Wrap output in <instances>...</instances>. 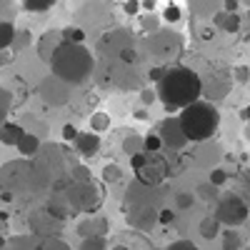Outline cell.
I'll list each match as a JSON object with an SVG mask.
<instances>
[{
  "label": "cell",
  "mask_w": 250,
  "mask_h": 250,
  "mask_svg": "<svg viewBox=\"0 0 250 250\" xmlns=\"http://www.w3.org/2000/svg\"><path fill=\"white\" fill-rule=\"evenodd\" d=\"M238 8H240L238 0H225V3H223V10L225 13H238Z\"/></svg>",
  "instance_id": "ee69618b"
},
{
  "label": "cell",
  "mask_w": 250,
  "mask_h": 250,
  "mask_svg": "<svg viewBox=\"0 0 250 250\" xmlns=\"http://www.w3.org/2000/svg\"><path fill=\"white\" fill-rule=\"evenodd\" d=\"M50 65H53V75L60 78L62 83H68V85L73 88V85H78V83L90 78L95 62H93V55H90L88 48L62 43L58 48V53L53 55Z\"/></svg>",
  "instance_id": "3957f363"
},
{
  "label": "cell",
  "mask_w": 250,
  "mask_h": 250,
  "mask_svg": "<svg viewBox=\"0 0 250 250\" xmlns=\"http://www.w3.org/2000/svg\"><path fill=\"white\" fill-rule=\"evenodd\" d=\"M15 25L8 23V20H0V50H8L15 43Z\"/></svg>",
  "instance_id": "44dd1931"
},
{
  "label": "cell",
  "mask_w": 250,
  "mask_h": 250,
  "mask_svg": "<svg viewBox=\"0 0 250 250\" xmlns=\"http://www.w3.org/2000/svg\"><path fill=\"white\" fill-rule=\"evenodd\" d=\"M105 130H110V115L108 113H103V110H95L93 115H90V133H105Z\"/></svg>",
  "instance_id": "603a6c76"
},
{
  "label": "cell",
  "mask_w": 250,
  "mask_h": 250,
  "mask_svg": "<svg viewBox=\"0 0 250 250\" xmlns=\"http://www.w3.org/2000/svg\"><path fill=\"white\" fill-rule=\"evenodd\" d=\"M123 150L128 153L130 158H133V155H138V153H143V138H140L138 133H130L128 138L123 140Z\"/></svg>",
  "instance_id": "484cf974"
},
{
  "label": "cell",
  "mask_w": 250,
  "mask_h": 250,
  "mask_svg": "<svg viewBox=\"0 0 250 250\" xmlns=\"http://www.w3.org/2000/svg\"><path fill=\"white\" fill-rule=\"evenodd\" d=\"M0 203H3V200H0Z\"/></svg>",
  "instance_id": "db71d44e"
},
{
  "label": "cell",
  "mask_w": 250,
  "mask_h": 250,
  "mask_svg": "<svg viewBox=\"0 0 250 250\" xmlns=\"http://www.w3.org/2000/svg\"><path fill=\"white\" fill-rule=\"evenodd\" d=\"M60 35H62V43H68V45H83V40H85V30L78 28V25L62 28Z\"/></svg>",
  "instance_id": "7402d4cb"
},
{
  "label": "cell",
  "mask_w": 250,
  "mask_h": 250,
  "mask_svg": "<svg viewBox=\"0 0 250 250\" xmlns=\"http://www.w3.org/2000/svg\"><path fill=\"white\" fill-rule=\"evenodd\" d=\"M165 250H198L190 240H175L170 248H165Z\"/></svg>",
  "instance_id": "60d3db41"
},
{
  "label": "cell",
  "mask_w": 250,
  "mask_h": 250,
  "mask_svg": "<svg viewBox=\"0 0 250 250\" xmlns=\"http://www.w3.org/2000/svg\"><path fill=\"white\" fill-rule=\"evenodd\" d=\"M110 230V223L108 218L103 215H90L88 220H80L78 223V235L85 240V238H105Z\"/></svg>",
  "instance_id": "7c38bea8"
},
{
  "label": "cell",
  "mask_w": 250,
  "mask_h": 250,
  "mask_svg": "<svg viewBox=\"0 0 250 250\" xmlns=\"http://www.w3.org/2000/svg\"><path fill=\"white\" fill-rule=\"evenodd\" d=\"M148 50H150V55H153L158 62H163V68H168L165 62L173 60V58H178V55L183 53V38H180L178 33H173V30H163V28H160L155 35H150Z\"/></svg>",
  "instance_id": "52a82bcc"
},
{
  "label": "cell",
  "mask_w": 250,
  "mask_h": 250,
  "mask_svg": "<svg viewBox=\"0 0 250 250\" xmlns=\"http://www.w3.org/2000/svg\"><path fill=\"white\" fill-rule=\"evenodd\" d=\"M0 248H5V238L3 235H0Z\"/></svg>",
  "instance_id": "816d5d0a"
},
{
  "label": "cell",
  "mask_w": 250,
  "mask_h": 250,
  "mask_svg": "<svg viewBox=\"0 0 250 250\" xmlns=\"http://www.w3.org/2000/svg\"><path fill=\"white\" fill-rule=\"evenodd\" d=\"M25 10H33V13H43V10H50L53 8V0H43V3H35V0H28L23 3Z\"/></svg>",
  "instance_id": "836d02e7"
},
{
  "label": "cell",
  "mask_w": 250,
  "mask_h": 250,
  "mask_svg": "<svg viewBox=\"0 0 250 250\" xmlns=\"http://www.w3.org/2000/svg\"><path fill=\"white\" fill-rule=\"evenodd\" d=\"M248 213H250V205L243 200L240 193H225L218 200L215 220L220 225H228V228H238L248 220Z\"/></svg>",
  "instance_id": "8992f818"
},
{
  "label": "cell",
  "mask_w": 250,
  "mask_h": 250,
  "mask_svg": "<svg viewBox=\"0 0 250 250\" xmlns=\"http://www.w3.org/2000/svg\"><path fill=\"white\" fill-rule=\"evenodd\" d=\"M62 45V35L60 30H48L43 38L38 40V55L43 62H53V55L58 53V48Z\"/></svg>",
  "instance_id": "4fadbf2b"
},
{
  "label": "cell",
  "mask_w": 250,
  "mask_h": 250,
  "mask_svg": "<svg viewBox=\"0 0 250 250\" xmlns=\"http://www.w3.org/2000/svg\"><path fill=\"white\" fill-rule=\"evenodd\" d=\"M110 250H130V248H125V245H115V248H110Z\"/></svg>",
  "instance_id": "f907efd6"
},
{
  "label": "cell",
  "mask_w": 250,
  "mask_h": 250,
  "mask_svg": "<svg viewBox=\"0 0 250 250\" xmlns=\"http://www.w3.org/2000/svg\"><path fill=\"white\" fill-rule=\"evenodd\" d=\"M23 135H25V130L20 128L18 123H3L0 125V143L3 145H15L18 148V143L23 140Z\"/></svg>",
  "instance_id": "2e32d148"
},
{
  "label": "cell",
  "mask_w": 250,
  "mask_h": 250,
  "mask_svg": "<svg viewBox=\"0 0 250 250\" xmlns=\"http://www.w3.org/2000/svg\"><path fill=\"white\" fill-rule=\"evenodd\" d=\"M198 230H200V235H203L205 240H213V238H218V235L223 233V230H220V223L215 220V215L203 218L200 225H198Z\"/></svg>",
  "instance_id": "ac0fdd59"
},
{
  "label": "cell",
  "mask_w": 250,
  "mask_h": 250,
  "mask_svg": "<svg viewBox=\"0 0 250 250\" xmlns=\"http://www.w3.org/2000/svg\"><path fill=\"white\" fill-rule=\"evenodd\" d=\"M135 118L138 120H145V118H148V113H145V110H135Z\"/></svg>",
  "instance_id": "c3c4849f"
},
{
  "label": "cell",
  "mask_w": 250,
  "mask_h": 250,
  "mask_svg": "<svg viewBox=\"0 0 250 250\" xmlns=\"http://www.w3.org/2000/svg\"><path fill=\"white\" fill-rule=\"evenodd\" d=\"M60 190L65 193V198L70 200V205H73L75 213H90V215L103 205V198H105V193H103V185H98L95 180H85V183H73V180H68L65 185L60 188Z\"/></svg>",
  "instance_id": "5b68a950"
},
{
  "label": "cell",
  "mask_w": 250,
  "mask_h": 250,
  "mask_svg": "<svg viewBox=\"0 0 250 250\" xmlns=\"http://www.w3.org/2000/svg\"><path fill=\"white\" fill-rule=\"evenodd\" d=\"M158 135H160L163 145H168V148L175 150V153H180V150L188 148V138H185V133H183V128H180L178 118H173V115H168V118L163 120Z\"/></svg>",
  "instance_id": "9c48e42d"
},
{
  "label": "cell",
  "mask_w": 250,
  "mask_h": 250,
  "mask_svg": "<svg viewBox=\"0 0 250 250\" xmlns=\"http://www.w3.org/2000/svg\"><path fill=\"white\" fill-rule=\"evenodd\" d=\"M118 60L125 62V65H135V62H138V50H135V45H133V48H125V50L118 55Z\"/></svg>",
  "instance_id": "d6a6232c"
},
{
  "label": "cell",
  "mask_w": 250,
  "mask_h": 250,
  "mask_svg": "<svg viewBox=\"0 0 250 250\" xmlns=\"http://www.w3.org/2000/svg\"><path fill=\"white\" fill-rule=\"evenodd\" d=\"M180 15H183V10H180V5H175V3H170L168 8L163 10V20H165V23H178Z\"/></svg>",
  "instance_id": "4dcf8cb0"
},
{
  "label": "cell",
  "mask_w": 250,
  "mask_h": 250,
  "mask_svg": "<svg viewBox=\"0 0 250 250\" xmlns=\"http://www.w3.org/2000/svg\"><path fill=\"white\" fill-rule=\"evenodd\" d=\"M18 150H20V155H25V158L35 155V153L40 150V138H38V135H33V133H25V135H23V140L18 143Z\"/></svg>",
  "instance_id": "ffe728a7"
},
{
  "label": "cell",
  "mask_w": 250,
  "mask_h": 250,
  "mask_svg": "<svg viewBox=\"0 0 250 250\" xmlns=\"http://www.w3.org/2000/svg\"><path fill=\"white\" fill-rule=\"evenodd\" d=\"M0 200H3V203H10V200H13V193H8V190L0 193Z\"/></svg>",
  "instance_id": "7dc6e473"
},
{
  "label": "cell",
  "mask_w": 250,
  "mask_h": 250,
  "mask_svg": "<svg viewBox=\"0 0 250 250\" xmlns=\"http://www.w3.org/2000/svg\"><path fill=\"white\" fill-rule=\"evenodd\" d=\"M140 28H143V33L155 35V33L160 30V18H158V15H153V13L143 15V18H140Z\"/></svg>",
  "instance_id": "83f0119b"
},
{
  "label": "cell",
  "mask_w": 250,
  "mask_h": 250,
  "mask_svg": "<svg viewBox=\"0 0 250 250\" xmlns=\"http://www.w3.org/2000/svg\"><path fill=\"white\" fill-rule=\"evenodd\" d=\"M163 148H165V145H163V140H160L158 133H148V135L143 138V150L145 153H160Z\"/></svg>",
  "instance_id": "4316f807"
},
{
  "label": "cell",
  "mask_w": 250,
  "mask_h": 250,
  "mask_svg": "<svg viewBox=\"0 0 250 250\" xmlns=\"http://www.w3.org/2000/svg\"><path fill=\"white\" fill-rule=\"evenodd\" d=\"M220 245H223V250H240L243 238H240V233L235 230V228H225V230L220 233Z\"/></svg>",
  "instance_id": "d6986e66"
},
{
  "label": "cell",
  "mask_w": 250,
  "mask_h": 250,
  "mask_svg": "<svg viewBox=\"0 0 250 250\" xmlns=\"http://www.w3.org/2000/svg\"><path fill=\"white\" fill-rule=\"evenodd\" d=\"M233 80L235 83H250V68L248 65H235L233 68Z\"/></svg>",
  "instance_id": "e575fe53"
},
{
  "label": "cell",
  "mask_w": 250,
  "mask_h": 250,
  "mask_svg": "<svg viewBox=\"0 0 250 250\" xmlns=\"http://www.w3.org/2000/svg\"><path fill=\"white\" fill-rule=\"evenodd\" d=\"M243 25V18L238 13H225V10H218L213 15V28L218 30H225V33H238Z\"/></svg>",
  "instance_id": "5bb4252c"
},
{
  "label": "cell",
  "mask_w": 250,
  "mask_h": 250,
  "mask_svg": "<svg viewBox=\"0 0 250 250\" xmlns=\"http://www.w3.org/2000/svg\"><path fill=\"white\" fill-rule=\"evenodd\" d=\"M75 150L83 155V158H93V155H98V150H100V138L95 135V133H80L78 135V140H75Z\"/></svg>",
  "instance_id": "9a60e30c"
},
{
  "label": "cell",
  "mask_w": 250,
  "mask_h": 250,
  "mask_svg": "<svg viewBox=\"0 0 250 250\" xmlns=\"http://www.w3.org/2000/svg\"><path fill=\"white\" fill-rule=\"evenodd\" d=\"M123 10L128 13V15H135V13L140 10V3H138V0H128V3L123 5Z\"/></svg>",
  "instance_id": "7bdbcfd3"
},
{
  "label": "cell",
  "mask_w": 250,
  "mask_h": 250,
  "mask_svg": "<svg viewBox=\"0 0 250 250\" xmlns=\"http://www.w3.org/2000/svg\"><path fill=\"white\" fill-rule=\"evenodd\" d=\"M195 205V193H178L175 195V208L178 210H188Z\"/></svg>",
  "instance_id": "f1b7e54d"
},
{
  "label": "cell",
  "mask_w": 250,
  "mask_h": 250,
  "mask_svg": "<svg viewBox=\"0 0 250 250\" xmlns=\"http://www.w3.org/2000/svg\"><path fill=\"white\" fill-rule=\"evenodd\" d=\"M123 180V168L118 163H108L105 168H103V183H108V185H115Z\"/></svg>",
  "instance_id": "d4e9b609"
},
{
  "label": "cell",
  "mask_w": 250,
  "mask_h": 250,
  "mask_svg": "<svg viewBox=\"0 0 250 250\" xmlns=\"http://www.w3.org/2000/svg\"><path fill=\"white\" fill-rule=\"evenodd\" d=\"M228 88H230V80H225V78H213V80H208V85H203L208 100H220L228 93Z\"/></svg>",
  "instance_id": "e0dca14e"
},
{
  "label": "cell",
  "mask_w": 250,
  "mask_h": 250,
  "mask_svg": "<svg viewBox=\"0 0 250 250\" xmlns=\"http://www.w3.org/2000/svg\"><path fill=\"white\" fill-rule=\"evenodd\" d=\"M10 60V55H8V50H0V68L5 65V62Z\"/></svg>",
  "instance_id": "bcb514c9"
},
{
  "label": "cell",
  "mask_w": 250,
  "mask_h": 250,
  "mask_svg": "<svg viewBox=\"0 0 250 250\" xmlns=\"http://www.w3.org/2000/svg\"><path fill=\"white\" fill-rule=\"evenodd\" d=\"M133 163V173H135V183L145 185V188H155L168 178L170 173V160L163 153H138L130 158Z\"/></svg>",
  "instance_id": "277c9868"
},
{
  "label": "cell",
  "mask_w": 250,
  "mask_h": 250,
  "mask_svg": "<svg viewBox=\"0 0 250 250\" xmlns=\"http://www.w3.org/2000/svg\"><path fill=\"white\" fill-rule=\"evenodd\" d=\"M80 250H108L105 238H85L80 243Z\"/></svg>",
  "instance_id": "f546056e"
},
{
  "label": "cell",
  "mask_w": 250,
  "mask_h": 250,
  "mask_svg": "<svg viewBox=\"0 0 250 250\" xmlns=\"http://www.w3.org/2000/svg\"><path fill=\"white\" fill-rule=\"evenodd\" d=\"M208 183L215 185V188H223L228 183V170L225 168H213L210 170V180H208Z\"/></svg>",
  "instance_id": "1f68e13d"
},
{
  "label": "cell",
  "mask_w": 250,
  "mask_h": 250,
  "mask_svg": "<svg viewBox=\"0 0 250 250\" xmlns=\"http://www.w3.org/2000/svg\"><path fill=\"white\" fill-rule=\"evenodd\" d=\"M38 93H40V98H43L48 105H53V108H60V105H65V103L70 100V85H68V83H62L60 78H55V75L43 78Z\"/></svg>",
  "instance_id": "ba28073f"
},
{
  "label": "cell",
  "mask_w": 250,
  "mask_h": 250,
  "mask_svg": "<svg viewBox=\"0 0 250 250\" xmlns=\"http://www.w3.org/2000/svg\"><path fill=\"white\" fill-rule=\"evenodd\" d=\"M198 198H200V200H205V203H218V200H220L218 188H215V185H210L208 180L198 185V190H195V200H198Z\"/></svg>",
  "instance_id": "cb8c5ba5"
},
{
  "label": "cell",
  "mask_w": 250,
  "mask_h": 250,
  "mask_svg": "<svg viewBox=\"0 0 250 250\" xmlns=\"http://www.w3.org/2000/svg\"><path fill=\"white\" fill-rule=\"evenodd\" d=\"M158 223L160 225H173L175 223V213L170 210V208H163V210L158 213Z\"/></svg>",
  "instance_id": "8d00e7d4"
},
{
  "label": "cell",
  "mask_w": 250,
  "mask_h": 250,
  "mask_svg": "<svg viewBox=\"0 0 250 250\" xmlns=\"http://www.w3.org/2000/svg\"><path fill=\"white\" fill-rule=\"evenodd\" d=\"M178 123H180V128L188 138V143H208L220 128V113L218 108L213 105V103H208V100H198L193 103L190 108H185L180 110L178 115Z\"/></svg>",
  "instance_id": "7a4b0ae2"
},
{
  "label": "cell",
  "mask_w": 250,
  "mask_h": 250,
  "mask_svg": "<svg viewBox=\"0 0 250 250\" xmlns=\"http://www.w3.org/2000/svg\"><path fill=\"white\" fill-rule=\"evenodd\" d=\"M125 48H133V33L125 30V28H115V30L105 33V35H103V40H100V50L103 53L120 55Z\"/></svg>",
  "instance_id": "8fae6325"
},
{
  "label": "cell",
  "mask_w": 250,
  "mask_h": 250,
  "mask_svg": "<svg viewBox=\"0 0 250 250\" xmlns=\"http://www.w3.org/2000/svg\"><path fill=\"white\" fill-rule=\"evenodd\" d=\"M140 10L153 13V10H155V3H153V0H143V3H140Z\"/></svg>",
  "instance_id": "f6af8a7d"
},
{
  "label": "cell",
  "mask_w": 250,
  "mask_h": 250,
  "mask_svg": "<svg viewBox=\"0 0 250 250\" xmlns=\"http://www.w3.org/2000/svg\"><path fill=\"white\" fill-rule=\"evenodd\" d=\"M78 135H80V130L75 128V125H65V128H62V140H68V143H75L78 140Z\"/></svg>",
  "instance_id": "f35d334b"
},
{
  "label": "cell",
  "mask_w": 250,
  "mask_h": 250,
  "mask_svg": "<svg viewBox=\"0 0 250 250\" xmlns=\"http://www.w3.org/2000/svg\"><path fill=\"white\" fill-rule=\"evenodd\" d=\"M30 40H33V35H30L28 30H23V33H18V35H15V43H13V50H20V48H25V45H30Z\"/></svg>",
  "instance_id": "d590c367"
},
{
  "label": "cell",
  "mask_w": 250,
  "mask_h": 250,
  "mask_svg": "<svg viewBox=\"0 0 250 250\" xmlns=\"http://www.w3.org/2000/svg\"><path fill=\"white\" fill-rule=\"evenodd\" d=\"M248 138H250V128H248Z\"/></svg>",
  "instance_id": "f5cc1de1"
},
{
  "label": "cell",
  "mask_w": 250,
  "mask_h": 250,
  "mask_svg": "<svg viewBox=\"0 0 250 250\" xmlns=\"http://www.w3.org/2000/svg\"><path fill=\"white\" fill-rule=\"evenodd\" d=\"M158 205L155 203H148V205H138V208H128L125 215H128V225L138 228V230L148 233L153 230V225L158 223Z\"/></svg>",
  "instance_id": "30bf717a"
},
{
  "label": "cell",
  "mask_w": 250,
  "mask_h": 250,
  "mask_svg": "<svg viewBox=\"0 0 250 250\" xmlns=\"http://www.w3.org/2000/svg\"><path fill=\"white\" fill-rule=\"evenodd\" d=\"M155 100H158V93L155 90H150V88H143L140 90V103H143V105H153Z\"/></svg>",
  "instance_id": "74e56055"
},
{
  "label": "cell",
  "mask_w": 250,
  "mask_h": 250,
  "mask_svg": "<svg viewBox=\"0 0 250 250\" xmlns=\"http://www.w3.org/2000/svg\"><path fill=\"white\" fill-rule=\"evenodd\" d=\"M165 70H168V68H163V65H155V68H150L148 78H150V80H155V83H160V80H163V75H165Z\"/></svg>",
  "instance_id": "b9f144b4"
},
{
  "label": "cell",
  "mask_w": 250,
  "mask_h": 250,
  "mask_svg": "<svg viewBox=\"0 0 250 250\" xmlns=\"http://www.w3.org/2000/svg\"><path fill=\"white\" fill-rule=\"evenodd\" d=\"M243 118H245V120H248V123H250V105H248V108H245V110H243Z\"/></svg>",
  "instance_id": "681fc988"
},
{
  "label": "cell",
  "mask_w": 250,
  "mask_h": 250,
  "mask_svg": "<svg viewBox=\"0 0 250 250\" xmlns=\"http://www.w3.org/2000/svg\"><path fill=\"white\" fill-rule=\"evenodd\" d=\"M203 95V78L188 65H175L168 68L158 83V98L168 115L190 108Z\"/></svg>",
  "instance_id": "6da1fadb"
},
{
  "label": "cell",
  "mask_w": 250,
  "mask_h": 250,
  "mask_svg": "<svg viewBox=\"0 0 250 250\" xmlns=\"http://www.w3.org/2000/svg\"><path fill=\"white\" fill-rule=\"evenodd\" d=\"M240 185H243V200L250 205V170H245V173H243Z\"/></svg>",
  "instance_id": "ab89813d"
}]
</instances>
